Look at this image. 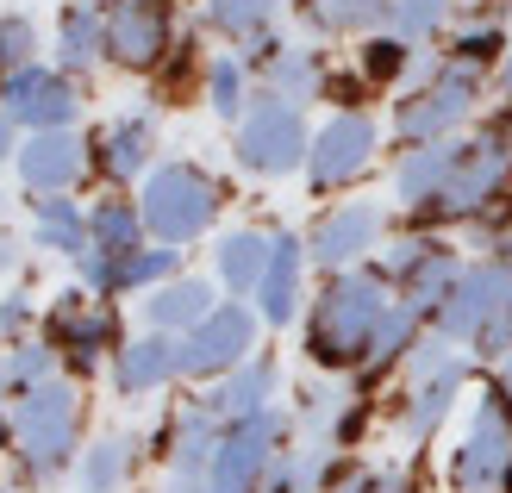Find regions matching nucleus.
Masks as SVG:
<instances>
[{
    "label": "nucleus",
    "instance_id": "5",
    "mask_svg": "<svg viewBox=\"0 0 512 493\" xmlns=\"http://www.w3.org/2000/svg\"><path fill=\"white\" fill-rule=\"evenodd\" d=\"M512 188V119H488L475 138L456 144V163H450V181L438 188V200L413 213L419 231L431 225H475L494 200H506Z\"/></svg>",
    "mask_w": 512,
    "mask_h": 493
},
{
    "label": "nucleus",
    "instance_id": "9",
    "mask_svg": "<svg viewBox=\"0 0 512 493\" xmlns=\"http://www.w3.org/2000/svg\"><path fill=\"white\" fill-rule=\"evenodd\" d=\"M375 269L394 281V300L406 306V313H419L425 325L438 319V306L450 300V288L463 281V250L444 244V238H431V231H406V238H388L375 256Z\"/></svg>",
    "mask_w": 512,
    "mask_h": 493
},
{
    "label": "nucleus",
    "instance_id": "35",
    "mask_svg": "<svg viewBox=\"0 0 512 493\" xmlns=\"http://www.w3.org/2000/svg\"><path fill=\"white\" fill-rule=\"evenodd\" d=\"M344 400H350V387H338V375L306 381V387H300V400L288 406V412H294V437H300V444H325V450H331V431H338V419H344Z\"/></svg>",
    "mask_w": 512,
    "mask_h": 493
},
{
    "label": "nucleus",
    "instance_id": "23",
    "mask_svg": "<svg viewBox=\"0 0 512 493\" xmlns=\"http://www.w3.org/2000/svg\"><path fill=\"white\" fill-rule=\"evenodd\" d=\"M50 63L63 75H75V82H88V75L107 63V0H63Z\"/></svg>",
    "mask_w": 512,
    "mask_h": 493
},
{
    "label": "nucleus",
    "instance_id": "6",
    "mask_svg": "<svg viewBox=\"0 0 512 493\" xmlns=\"http://www.w3.org/2000/svg\"><path fill=\"white\" fill-rule=\"evenodd\" d=\"M306 150H313V125H306V107L281 100L269 88L250 94L244 119L232 125V163L256 181H288L306 169Z\"/></svg>",
    "mask_w": 512,
    "mask_h": 493
},
{
    "label": "nucleus",
    "instance_id": "31",
    "mask_svg": "<svg viewBox=\"0 0 512 493\" xmlns=\"http://www.w3.org/2000/svg\"><path fill=\"white\" fill-rule=\"evenodd\" d=\"M138 244H150L138 194L107 188L100 200H88V250H100V256H125V250H138Z\"/></svg>",
    "mask_w": 512,
    "mask_h": 493
},
{
    "label": "nucleus",
    "instance_id": "25",
    "mask_svg": "<svg viewBox=\"0 0 512 493\" xmlns=\"http://www.w3.org/2000/svg\"><path fill=\"white\" fill-rule=\"evenodd\" d=\"M25 219H32V250L44 256H63V263H75V256H88V206L75 194H25Z\"/></svg>",
    "mask_w": 512,
    "mask_h": 493
},
{
    "label": "nucleus",
    "instance_id": "28",
    "mask_svg": "<svg viewBox=\"0 0 512 493\" xmlns=\"http://www.w3.org/2000/svg\"><path fill=\"white\" fill-rule=\"evenodd\" d=\"M306 38H375L388 32L394 0H294Z\"/></svg>",
    "mask_w": 512,
    "mask_h": 493
},
{
    "label": "nucleus",
    "instance_id": "21",
    "mask_svg": "<svg viewBox=\"0 0 512 493\" xmlns=\"http://www.w3.org/2000/svg\"><path fill=\"white\" fill-rule=\"evenodd\" d=\"M113 394L119 400H150V394H163V387L182 381V337H169V331H138V337H125L119 356H113Z\"/></svg>",
    "mask_w": 512,
    "mask_h": 493
},
{
    "label": "nucleus",
    "instance_id": "33",
    "mask_svg": "<svg viewBox=\"0 0 512 493\" xmlns=\"http://www.w3.org/2000/svg\"><path fill=\"white\" fill-rule=\"evenodd\" d=\"M425 331H431V325H425L419 313H406V306L394 300V306H388V319H381V331H375V344H369V362L356 369V387L369 394L375 381H388L394 369H406V356H413V344H419Z\"/></svg>",
    "mask_w": 512,
    "mask_h": 493
},
{
    "label": "nucleus",
    "instance_id": "47",
    "mask_svg": "<svg viewBox=\"0 0 512 493\" xmlns=\"http://www.w3.org/2000/svg\"><path fill=\"white\" fill-rule=\"evenodd\" d=\"M375 493H413V475H406V469H381L375 475Z\"/></svg>",
    "mask_w": 512,
    "mask_h": 493
},
{
    "label": "nucleus",
    "instance_id": "13",
    "mask_svg": "<svg viewBox=\"0 0 512 493\" xmlns=\"http://www.w3.org/2000/svg\"><path fill=\"white\" fill-rule=\"evenodd\" d=\"M0 113L19 132H75L88 113V82H75L50 57H38L13 75H0Z\"/></svg>",
    "mask_w": 512,
    "mask_h": 493
},
{
    "label": "nucleus",
    "instance_id": "24",
    "mask_svg": "<svg viewBox=\"0 0 512 493\" xmlns=\"http://www.w3.org/2000/svg\"><path fill=\"white\" fill-rule=\"evenodd\" d=\"M219 300H225V294H219V281H213V275H175V281H163V288H150V294L138 300V319H144V331L188 337Z\"/></svg>",
    "mask_w": 512,
    "mask_h": 493
},
{
    "label": "nucleus",
    "instance_id": "53",
    "mask_svg": "<svg viewBox=\"0 0 512 493\" xmlns=\"http://www.w3.org/2000/svg\"><path fill=\"white\" fill-rule=\"evenodd\" d=\"M7 213H13V200H7V188H0V225H7Z\"/></svg>",
    "mask_w": 512,
    "mask_h": 493
},
{
    "label": "nucleus",
    "instance_id": "36",
    "mask_svg": "<svg viewBox=\"0 0 512 493\" xmlns=\"http://www.w3.org/2000/svg\"><path fill=\"white\" fill-rule=\"evenodd\" d=\"M413 63H419V44H406V38H394V32L356 38V69H363L369 88H400V82H413Z\"/></svg>",
    "mask_w": 512,
    "mask_h": 493
},
{
    "label": "nucleus",
    "instance_id": "7",
    "mask_svg": "<svg viewBox=\"0 0 512 493\" xmlns=\"http://www.w3.org/2000/svg\"><path fill=\"white\" fill-rule=\"evenodd\" d=\"M38 331L50 337V344H57L63 375H75L82 387H88L100 369H113V356H119V344H125V319H119V306H113V300H94L82 281H69V288L44 306Z\"/></svg>",
    "mask_w": 512,
    "mask_h": 493
},
{
    "label": "nucleus",
    "instance_id": "51",
    "mask_svg": "<svg viewBox=\"0 0 512 493\" xmlns=\"http://www.w3.org/2000/svg\"><path fill=\"white\" fill-rule=\"evenodd\" d=\"M0 406H13V387H7V356H0Z\"/></svg>",
    "mask_w": 512,
    "mask_h": 493
},
{
    "label": "nucleus",
    "instance_id": "27",
    "mask_svg": "<svg viewBox=\"0 0 512 493\" xmlns=\"http://www.w3.org/2000/svg\"><path fill=\"white\" fill-rule=\"evenodd\" d=\"M456 144L463 138H438V144H400L394 157V200L406 206V219L425 213L431 200H438V188L450 181V163H456Z\"/></svg>",
    "mask_w": 512,
    "mask_h": 493
},
{
    "label": "nucleus",
    "instance_id": "15",
    "mask_svg": "<svg viewBox=\"0 0 512 493\" xmlns=\"http://www.w3.org/2000/svg\"><path fill=\"white\" fill-rule=\"evenodd\" d=\"M388 244V206L381 200H331L325 213L306 225V256L313 269L338 275V269H363Z\"/></svg>",
    "mask_w": 512,
    "mask_h": 493
},
{
    "label": "nucleus",
    "instance_id": "22",
    "mask_svg": "<svg viewBox=\"0 0 512 493\" xmlns=\"http://www.w3.org/2000/svg\"><path fill=\"white\" fill-rule=\"evenodd\" d=\"M200 394H207V406L219 412V425L256 419V412L281 406V362H275V350H256L250 362H238V369L225 375V381L200 387Z\"/></svg>",
    "mask_w": 512,
    "mask_h": 493
},
{
    "label": "nucleus",
    "instance_id": "45",
    "mask_svg": "<svg viewBox=\"0 0 512 493\" xmlns=\"http://www.w3.org/2000/svg\"><path fill=\"white\" fill-rule=\"evenodd\" d=\"M25 256H32V238H25V231H13V225H0V281L19 275Z\"/></svg>",
    "mask_w": 512,
    "mask_h": 493
},
{
    "label": "nucleus",
    "instance_id": "19",
    "mask_svg": "<svg viewBox=\"0 0 512 493\" xmlns=\"http://www.w3.org/2000/svg\"><path fill=\"white\" fill-rule=\"evenodd\" d=\"M13 175L25 194H75L82 181L94 175V157H88V132H25L19 157H13Z\"/></svg>",
    "mask_w": 512,
    "mask_h": 493
},
{
    "label": "nucleus",
    "instance_id": "54",
    "mask_svg": "<svg viewBox=\"0 0 512 493\" xmlns=\"http://www.w3.org/2000/svg\"><path fill=\"white\" fill-rule=\"evenodd\" d=\"M0 493H32V487H25V481H7V487H0Z\"/></svg>",
    "mask_w": 512,
    "mask_h": 493
},
{
    "label": "nucleus",
    "instance_id": "3",
    "mask_svg": "<svg viewBox=\"0 0 512 493\" xmlns=\"http://www.w3.org/2000/svg\"><path fill=\"white\" fill-rule=\"evenodd\" d=\"M225 200H232L225 181L207 163H194V157H163L157 169L138 181V206H144L150 244H182L188 250L200 238H213Z\"/></svg>",
    "mask_w": 512,
    "mask_h": 493
},
{
    "label": "nucleus",
    "instance_id": "34",
    "mask_svg": "<svg viewBox=\"0 0 512 493\" xmlns=\"http://www.w3.org/2000/svg\"><path fill=\"white\" fill-rule=\"evenodd\" d=\"M281 7H288V0H200V25L225 44H250V38L275 32Z\"/></svg>",
    "mask_w": 512,
    "mask_h": 493
},
{
    "label": "nucleus",
    "instance_id": "42",
    "mask_svg": "<svg viewBox=\"0 0 512 493\" xmlns=\"http://www.w3.org/2000/svg\"><path fill=\"white\" fill-rule=\"evenodd\" d=\"M506 44H512V38L500 32V25H463V32L450 38V50H444V57H450V63H469V69H488V75H494V69H500V57H506Z\"/></svg>",
    "mask_w": 512,
    "mask_h": 493
},
{
    "label": "nucleus",
    "instance_id": "4",
    "mask_svg": "<svg viewBox=\"0 0 512 493\" xmlns=\"http://www.w3.org/2000/svg\"><path fill=\"white\" fill-rule=\"evenodd\" d=\"M431 331L450 337L456 350H469L475 362L512 356V263L506 256H475L463 281L450 288V300L438 306Z\"/></svg>",
    "mask_w": 512,
    "mask_h": 493
},
{
    "label": "nucleus",
    "instance_id": "41",
    "mask_svg": "<svg viewBox=\"0 0 512 493\" xmlns=\"http://www.w3.org/2000/svg\"><path fill=\"white\" fill-rule=\"evenodd\" d=\"M38 57H44L38 19L19 13V7H7V13H0V75H13V69H25V63H38Z\"/></svg>",
    "mask_w": 512,
    "mask_h": 493
},
{
    "label": "nucleus",
    "instance_id": "26",
    "mask_svg": "<svg viewBox=\"0 0 512 493\" xmlns=\"http://www.w3.org/2000/svg\"><path fill=\"white\" fill-rule=\"evenodd\" d=\"M269 244H275V231H263V225H232L213 238V281H219L225 300L256 294V281L269 269Z\"/></svg>",
    "mask_w": 512,
    "mask_h": 493
},
{
    "label": "nucleus",
    "instance_id": "8",
    "mask_svg": "<svg viewBox=\"0 0 512 493\" xmlns=\"http://www.w3.org/2000/svg\"><path fill=\"white\" fill-rule=\"evenodd\" d=\"M481 94H488V69H469V63H438L431 82H413L394 100V138L400 144H438L456 138L463 125L475 119Z\"/></svg>",
    "mask_w": 512,
    "mask_h": 493
},
{
    "label": "nucleus",
    "instance_id": "20",
    "mask_svg": "<svg viewBox=\"0 0 512 493\" xmlns=\"http://www.w3.org/2000/svg\"><path fill=\"white\" fill-rule=\"evenodd\" d=\"M469 375H475V356H456L450 369L425 375V381H413V387H400V412H394V419H400L406 450H425L431 437L450 425V412H456V400H463Z\"/></svg>",
    "mask_w": 512,
    "mask_h": 493
},
{
    "label": "nucleus",
    "instance_id": "37",
    "mask_svg": "<svg viewBox=\"0 0 512 493\" xmlns=\"http://www.w3.org/2000/svg\"><path fill=\"white\" fill-rule=\"evenodd\" d=\"M250 94H256V75L244 69L238 50H225V57H213V63H207V88H200V100L213 107V119L238 125V119H244V107H250Z\"/></svg>",
    "mask_w": 512,
    "mask_h": 493
},
{
    "label": "nucleus",
    "instance_id": "30",
    "mask_svg": "<svg viewBox=\"0 0 512 493\" xmlns=\"http://www.w3.org/2000/svg\"><path fill=\"white\" fill-rule=\"evenodd\" d=\"M138 456H144V437H132V431L94 437L82 462H75V493H125L138 475Z\"/></svg>",
    "mask_w": 512,
    "mask_h": 493
},
{
    "label": "nucleus",
    "instance_id": "29",
    "mask_svg": "<svg viewBox=\"0 0 512 493\" xmlns=\"http://www.w3.org/2000/svg\"><path fill=\"white\" fill-rule=\"evenodd\" d=\"M325 75H331L325 50H313V44H281L275 57L256 69V88L294 100V107H313V100H325Z\"/></svg>",
    "mask_w": 512,
    "mask_h": 493
},
{
    "label": "nucleus",
    "instance_id": "14",
    "mask_svg": "<svg viewBox=\"0 0 512 493\" xmlns=\"http://www.w3.org/2000/svg\"><path fill=\"white\" fill-rule=\"evenodd\" d=\"M256 344H263V319H256V306L250 300H219L213 313L182 337V381L213 387V381L232 375L238 362H250Z\"/></svg>",
    "mask_w": 512,
    "mask_h": 493
},
{
    "label": "nucleus",
    "instance_id": "1",
    "mask_svg": "<svg viewBox=\"0 0 512 493\" xmlns=\"http://www.w3.org/2000/svg\"><path fill=\"white\" fill-rule=\"evenodd\" d=\"M388 306H394V281L375 263L325 275L319 294L306 300V319H300L306 362L319 375H356L369 362V344H375L381 319H388Z\"/></svg>",
    "mask_w": 512,
    "mask_h": 493
},
{
    "label": "nucleus",
    "instance_id": "32",
    "mask_svg": "<svg viewBox=\"0 0 512 493\" xmlns=\"http://www.w3.org/2000/svg\"><path fill=\"white\" fill-rule=\"evenodd\" d=\"M175 275H188V250L182 244H138V250H125L113 256V300H144L150 288H163V281Z\"/></svg>",
    "mask_w": 512,
    "mask_h": 493
},
{
    "label": "nucleus",
    "instance_id": "17",
    "mask_svg": "<svg viewBox=\"0 0 512 493\" xmlns=\"http://www.w3.org/2000/svg\"><path fill=\"white\" fill-rule=\"evenodd\" d=\"M157 107H125L113 113L100 132H88V157H94V175L107 181V188H132L157 169Z\"/></svg>",
    "mask_w": 512,
    "mask_h": 493
},
{
    "label": "nucleus",
    "instance_id": "43",
    "mask_svg": "<svg viewBox=\"0 0 512 493\" xmlns=\"http://www.w3.org/2000/svg\"><path fill=\"white\" fill-rule=\"evenodd\" d=\"M38 319H44V306H38V294L25 288V281L0 294V344H19V337H32Z\"/></svg>",
    "mask_w": 512,
    "mask_h": 493
},
{
    "label": "nucleus",
    "instance_id": "18",
    "mask_svg": "<svg viewBox=\"0 0 512 493\" xmlns=\"http://www.w3.org/2000/svg\"><path fill=\"white\" fill-rule=\"evenodd\" d=\"M306 269H313V256H306V231L281 225L275 244H269V269H263V281H256V294H250L263 331H288V325L306 319Z\"/></svg>",
    "mask_w": 512,
    "mask_h": 493
},
{
    "label": "nucleus",
    "instance_id": "16",
    "mask_svg": "<svg viewBox=\"0 0 512 493\" xmlns=\"http://www.w3.org/2000/svg\"><path fill=\"white\" fill-rule=\"evenodd\" d=\"M175 44H182V32H175V0H107V63L113 69L157 75Z\"/></svg>",
    "mask_w": 512,
    "mask_h": 493
},
{
    "label": "nucleus",
    "instance_id": "46",
    "mask_svg": "<svg viewBox=\"0 0 512 493\" xmlns=\"http://www.w3.org/2000/svg\"><path fill=\"white\" fill-rule=\"evenodd\" d=\"M19 144H25V132L0 113V169H13V157H19Z\"/></svg>",
    "mask_w": 512,
    "mask_h": 493
},
{
    "label": "nucleus",
    "instance_id": "39",
    "mask_svg": "<svg viewBox=\"0 0 512 493\" xmlns=\"http://www.w3.org/2000/svg\"><path fill=\"white\" fill-rule=\"evenodd\" d=\"M207 63H213V57H200V44H194V38L175 44V50H169V63L150 75V82H157V107H182L188 94L207 88Z\"/></svg>",
    "mask_w": 512,
    "mask_h": 493
},
{
    "label": "nucleus",
    "instance_id": "11",
    "mask_svg": "<svg viewBox=\"0 0 512 493\" xmlns=\"http://www.w3.org/2000/svg\"><path fill=\"white\" fill-rule=\"evenodd\" d=\"M281 450H294V412L288 406H269L256 419L225 425L219 450L207 462V493H263Z\"/></svg>",
    "mask_w": 512,
    "mask_h": 493
},
{
    "label": "nucleus",
    "instance_id": "12",
    "mask_svg": "<svg viewBox=\"0 0 512 493\" xmlns=\"http://www.w3.org/2000/svg\"><path fill=\"white\" fill-rule=\"evenodd\" d=\"M450 487L456 493H512V400L500 381L481 387L463 444L450 450Z\"/></svg>",
    "mask_w": 512,
    "mask_h": 493
},
{
    "label": "nucleus",
    "instance_id": "49",
    "mask_svg": "<svg viewBox=\"0 0 512 493\" xmlns=\"http://www.w3.org/2000/svg\"><path fill=\"white\" fill-rule=\"evenodd\" d=\"M494 88L512 100V44H506V57H500V69H494Z\"/></svg>",
    "mask_w": 512,
    "mask_h": 493
},
{
    "label": "nucleus",
    "instance_id": "2",
    "mask_svg": "<svg viewBox=\"0 0 512 493\" xmlns=\"http://www.w3.org/2000/svg\"><path fill=\"white\" fill-rule=\"evenodd\" d=\"M13 469L25 487H50L75 475V462L88 450V394L75 375H57L32 387V394H13Z\"/></svg>",
    "mask_w": 512,
    "mask_h": 493
},
{
    "label": "nucleus",
    "instance_id": "44",
    "mask_svg": "<svg viewBox=\"0 0 512 493\" xmlns=\"http://www.w3.org/2000/svg\"><path fill=\"white\" fill-rule=\"evenodd\" d=\"M375 475L381 469H369L363 456L338 450V456H331V469H325V493H375Z\"/></svg>",
    "mask_w": 512,
    "mask_h": 493
},
{
    "label": "nucleus",
    "instance_id": "10",
    "mask_svg": "<svg viewBox=\"0 0 512 493\" xmlns=\"http://www.w3.org/2000/svg\"><path fill=\"white\" fill-rule=\"evenodd\" d=\"M381 157V125L369 107H350V113H325L313 125V150H306V194L313 200H331V194H344L356 188Z\"/></svg>",
    "mask_w": 512,
    "mask_h": 493
},
{
    "label": "nucleus",
    "instance_id": "40",
    "mask_svg": "<svg viewBox=\"0 0 512 493\" xmlns=\"http://www.w3.org/2000/svg\"><path fill=\"white\" fill-rule=\"evenodd\" d=\"M450 13H456V0H394L388 32L406 38V44H431V38H444Z\"/></svg>",
    "mask_w": 512,
    "mask_h": 493
},
{
    "label": "nucleus",
    "instance_id": "52",
    "mask_svg": "<svg viewBox=\"0 0 512 493\" xmlns=\"http://www.w3.org/2000/svg\"><path fill=\"white\" fill-rule=\"evenodd\" d=\"M494 256H506V263H512V225L500 231V244H494Z\"/></svg>",
    "mask_w": 512,
    "mask_h": 493
},
{
    "label": "nucleus",
    "instance_id": "38",
    "mask_svg": "<svg viewBox=\"0 0 512 493\" xmlns=\"http://www.w3.org/2000/svg\"><path fill=\"white\" fill-rule=\"evenodd\" d=\"M0 356H7V387L13 394H32V387L63 375V356H57V344H50L44 331L19 337V344H0Z\"/></svg>",
    "mask_w": 512,
    "mask_h": 493
},
{
    "label": "nucleus",
    "instance_id": "50",
    "mask_svg": "<svg viewBox=\"0 0 512 493\" xmlns=\"http://www.w3.org/2000/svg\"><path fill=\"white\" fill-rule=\"evenodd\" d=\"M494 381L506 387V400H512V356H500V362H494Z\"/></svg>",
    "mask_w": 512,
    "mask_h": 493
},
{
    "label": "nucleus",
    "instance_id": "48",
    "mask_svg": "<svg viewBox=\"0 0 512 493\" xmlns=\"http://www.w3.org/2000/svg\"><path fill=\"white\" fill-rule=\"evenodd\" d=\"M163 493H207V481H200V475H169Z\"/></svg>",
    "mask_w": 512,
    "mask_h": 493
}]
</instances>
